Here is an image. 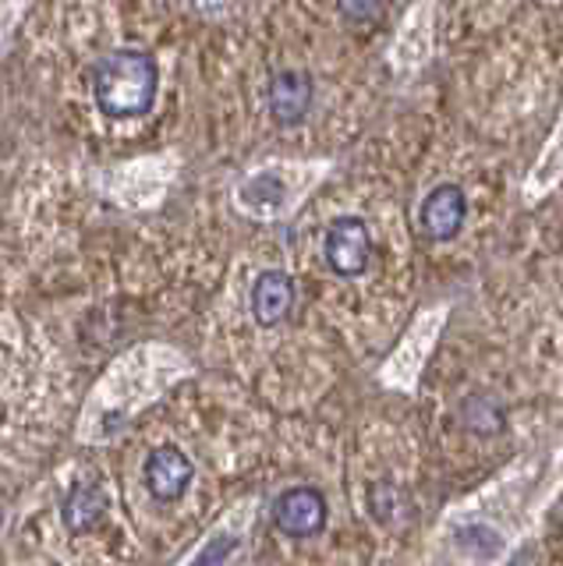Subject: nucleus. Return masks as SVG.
Masks as SVG:
<instances>
[{
	"label": "nucleus",
	"instance_id": "f257e3e1",
	"mask_svg": "<svg viewBox=\"0 0 563 566\" xmlns=\"http://www.w3.org/2000/svg\"><path fill=\"white\" fill-rule=\"evenodd\" d=\"M160 93V64L146 50H114L93 67V99L103 117H146Z\"/></svg>",
	"mask_w": 563,
	"mask_h": 566
},
{
	"label": "nucleus",
	"instance_id": "f03ea898",
	"mask_svg": "<svg viewBox=\"0 0 563 566\" xmlns=\"http://www.w3.org/2000/svg\"><path fill=\"white\" fill-rule=\"evenodd\" d=\"M323 255L326 265L337 276L351 280L362 276L373 262V234L362 217H337L326 227V241H323Z\"/></svg>",
	"mask_w": 563,
	"mask_h": 566
},
{
	"label": "nucleus",
	"instance_id": "7ed1b4c3",
	"mask_svg": "<svg viewBox=\"0 0 563 566\" xmlns=\"http://www.w3.org/2000/svg\"><path fill=\"white\" fill-rule=\"evenodd\" d=\"M468 220V195L461 185L444 181L436 185L418 209V227L429 241H450L461 234V227Z\"/></svg>",
	"mask_w": 563,
	"mask_h": 566
},
{
	"label": "nucleus",
	"instance_id": "20e7f679",
	"mask_svg": "<svg viewBox=\"0 0 563 566\" xmlns=\"http://www.w3.org/2000/svg\"><path fill=\"white\" fill-rule=\"evenodd\" d=\"M273 524L288 538H312L326 527V500L320 489L294 485L277 495L273 503Z\"/></svg>",
	"mask_w": 563,
	"mask_h": 566
},
{
	"label": "nucleus",
	"instance_id": "39448f33",
	"mask_svg": "<svg viewBox=\"0 0 563 566\" xmlns=\"http://www.w3.org/2000/svg\"><path fill=\"white\" fill-rule=\"evenodd\" d=\"M143 474H146V489L153 492V500L174 503L188 492L191 478H196V468H191V460L178 447H156L146 457Z\"/></svg>",
	"mask_w": 563,
	"mask_h": 566
},
{
	"label": "nucleus",
	"instance_id": "423d86ee",
	"mask_svg": "<svg viewBox=\"0 0 563 566\" xmlns=\"http://www.w3.org/2000/svg\"><path fill=\"white\" fill-rule=\"evenodd\" d=\"M312 99H315V85L309 71H298V67H284L277 71L273 82H270V114L277 124L284 128H294L302 124L312 111Z\"/></svg>",
	"mask_w": 563,
	"mask_h": 566
},
{
	"label": "nucleus",
	"instance_id": "0eeeda50",
	"mask_svg": "<svg viewBox=\"0 0 563 566\" xmlns=\"http://www.w3.org/2000/svg\"><path fill=\"white\" fill-rule=\"evenodd\" d=\"M294 308V280L284 270H267L252 283V315L259 326L284 323Z\"/></svg>",
	"mask_w": 563,
	"mask_h": 566
},
{
	"label": "nucleus",
	"instance_id": "6e6552de",
	"mask_svg": "<svg viewBox=\"0 0 563 566\" xmlns=\"http://www.w3.org/2000/svg\"><path fill=\"white\" fill-rule=\"evenodd\" d=\"M103 517H107V495L96 485H79L64 500V524L72 531H93Z\"/></svg>",
	"mask_w": 563,
	"mask_h": 566
},
{
	"label": "nucleus",
	"instance_id": "1a4fd4ad",
	"mask_svg": "<svg viewBox=\"0 0 563 566\" xmlns=\"http://www.w3.org/2000/svg\"><path fill=\"white\" fill-rule=\"evenodd\" d=\"M461 415H465V424L471 432H497L500 424H503V407L492 400L489 394H479V397H468L465 407H461Z\"/></svg>",
	"mask_w": 563,
	"mask_h": 566
},
{
	"label": "nucleus",
	"instance_id": "9d476101",
	"mask_svg": "<svg viewBox=\"0 0 563 566\" xmlns=\"http://www.w3.org/2000/svg\"><path fill=\"white\" fill-rule=\"evenodd\" d=\"M383 8H386V0H341V18L347 25L362 29V25L379 22Z\"/></svg>",
	"mask_w": 563,
	"mask_h": 566
},
{
	"label": "nucleus",
	"instance_id": "9b49d317",
	"mask_svg": "<svg viewBox=\"0 0 563 566\" xmlns=\"http://www.w3.org/2000/svg\"><path fill=\"white\" fill-rule=\"evenodd\" d=\"M234 548H238V538H234V535L213 538V542H209L196 559H191V566H223V563H227V556H231Z\"/></svg>",
	"mask_w": 563,
	"mask_h": 566
}]
</instances>
